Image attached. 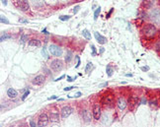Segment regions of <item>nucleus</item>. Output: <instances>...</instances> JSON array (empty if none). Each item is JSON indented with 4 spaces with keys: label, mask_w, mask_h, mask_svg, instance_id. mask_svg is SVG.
I'll return each instance as SVG.
<instances>
[{
    "label": "nucleus",
    "mask_w": 160,
    "mask_h": 127,
    "mask_svg": "<svg viewBox=\"0 0 160 127\" xmlns=\"http://www.w3.org/2000/svg\"><path fill=\"white\" fill-rule=\"evenodd\" d=\"M141 32L144 35H146V37H153V35H155L156 33H157V29L156 27L154 26L152 24H146L145 26H144L141 30Z\"/></svg>",
    "instance_id": "f257e3e1"
},
{
    "label": "nucleus",
    "mask_w": 160,
    "mask_h": 127,
    "mask_svg": "<svg viewBox=\"0 0 160 127\" xmlns=\"http://www.w3.org/2000/svg\"><path fill=\"white\" fill-rule=\"evenodd\" d=\"M49 51L50 54H53V56H61L62 55V49H61L58 45L55 44H50L49 46Z\"/></svg>",
    "instance_id": "f03ea898"
},
{
    "label": "nucleus",
    "mask_w": 160,
    "mask_h": 127,
    "mask_svg": "<svg viewBox=\"0 0 160 127\" xmlns=\"http://www.w3.org/2000/svg\"><path fill=\"white\" fill-rule=\"evenodd\" d=\"M15 4H16V6L23 12H27L30 9V5L28 3V0H17Z\"/></svg>",
    "instance_id": "7ed1b4c3"
},
{
    "label": "nucleus",
    "mask_w": 160,
    "mask_h": 127,
    "mask_svg": "<svg viewBox=\"0 0 160 127\" xmlns=\"http://www.w3.org/2000/svg\"><path fill=\"white\" fill-rule=\"evenodd\" d=\"M102 103L107 108H112L114 105V103H115V99H114V96L113 95H107L105 96L104 98L102 100Z\"/></svg>",
    "instance_id": "20e7f679"
},
{
    "label": "nucleus",
    "mask_w": 160,
    "mask_h": 127,
    "mask_svg": "<svg viewBox=\"0 0 160 127\" xmlns=\"http://www.w3.org/2000/svg\"><path fill=\"white\" fill-rule=\"evenodd\" d=\"M63 67L62 61L59 59H53V61L50 62V68L53 71H60Z\"/></svg>",
    "instance_id": "39448f33"
},
{
    "label": "nucleus",
    "mask_w": 160,
    "mask_h": 127,
    "mask_svg": "<svg viewBox=\"0 0 160 127\" xmlns=\"http://www.w3.org/2000/svg\"><path fill=\"white\" fill-rule=\"evenodd\" d=\"M49 121V117L48 116V114H46V113H42V114L39 116V119H38V126L43 127V126L48 125Z\"/></svg>",
    "instance_id": "423d86ee"
},
{
    "label": "nucleus",
    "mask_w": 160,
    "mask_h": 127,
    "mask_svg": "<svg viewBox=\"0 0 160 127\" xmlns=\"http://www.w3.org/2000/svg\"><path fill=\"white\" fill-rule=\"evenodd\" d=\"M72 112H73V108H70V106H68V105L63 106V108H61V110H60L61 118H67Z\"/></svg>",
    "instance_id": "0eeeda50"
},
{
    "label": "nucleus",
    "mask_w": 160,
    "mask_h": 127,
    "mask_svg": "<svg viewBox=\"0 0 160 127\" xmlns=\"http://www.w3.org/2000/svg\"><path fill=\"white\" fill-rule=\"evenodd\" d=\"M92 113H93V117H94L96 120L100 119V117H101V108H100L99 104H95L94 105H93V111H92Z\"/></svg>",
    "instance_id": "6e6552de"
},
{
    "label": "nucleus",
    "mask_w": 160,
    "mask_h": 127,
    "mask_svg": "<svg viewBox=\"0 0 160 127\" xmlns=\"http://www.w3.org/2000/svg\"><path fill=\"white\" fill-rule=\"evenodd\" d=\"M45 80V78L44 75H38V76H36V77L33 79L32 83L34 85H36V86H41V85L44 84Z\"/></svg>",
    "instance_id": "1a4fd4ad"
},
{
    "label": "nucleus",
    "mask_w": 160,
    "mask_h": 127,
    "mask_svg": "<svg viewBox=\"0 0 160 127\" xmlns=\"http://www.w3.org/2000/svg\"><path fill=\"white\" fill-rule=\"evenodd\" d=\"M92 115H93V113H91L90 111L87 109L82 111V118L84 119L85 122H90L92 120Z\"/></svg>",
    "instance_id": "9d476101"
},
{
    "label": "nucleus",
    "mask_w": 160,
    "mask_h": 127,
    "mask_svg": "<svg viewBox=\"0 0 160 127\" xmlns=\"http://www.w3.org/2000/svg\"><path fill=\"white\" fill-rule=\"evenodd\" d=\"M94 37H95L96 40H97V42H99L100 44H105V43L107 42V38H106L105 37H103V35H102L100 33L95 32V33H94Z\"/></svg>",
    "instance_id": "9b49d317"
},
{
    "label": "nucleus",
    "mask_w": 160,
    "mask_h": 127,
    "mask_svg": "<svg viewBox=\"0 0 160 127\" xmlns=\"http://www.w3.org/2000/svg\"><path fill=\"white\" fill-rule=\"evenodd\" d=\"M117 105H118V108H120L121 110H123V109H126L127 105V103L125 99L120 98V99L118 100V101H117Z\"/></svg>",
    "instance_id": "f8f14e48"
},
{
    "label": "nucleus",
    "mask_w": 160,
    "mask_h": 127,
    "mask_svg": "<svg viewBox=\"0 0 160 127\" xmlns=\"http://www.w3.org/2000/svg\"><path fill=\"white\" fill-rule=\"evenodd\" d=\"M137 103H138V99L136 98V96H130V98H128V104H130V108H135V106L137 104Z\"/></svg>",
    "instance_id": "ddd939ff"
},
{
    "label": "nucleus",
    "mask_w": 160,
    "mask_h": 127,
    "mask_svg": "<svg viewBox=\"0 0 160 127\" xmlns=\"http://www.w3.org/2000/svg\"><path fill=\"white\" fill-rule=\"evenodd\" d=\"M49 119H50V121H53V122H57L59 120V116H58L57 111H55V110L51 111L50 115H49Z\"/></svg>",
    "instance_id": "4468645a"
},
{
    "label": "nucleus",
    "mask_w": 160,
    "mask_h": 127,
    "mask_svg": "<svg viewBox=\"0 0 160 127\" xmlns=\"http://www.w3.org/2000/svg\"><path fill=\"white\" fill-rule=\"evenodd\" d=\"M7 96H8V98H10V99H15L17 96V92L13 88H9L7 90Z\"/></svg>",
    "instance_id": "2eb2a0df"
},
{
    "label": "nucleus",
    "mask_w": 160,
    "mask_h": 127,
    "mask_svg": "<svg viewBox=\"0 0 160 127\" xmlns=\"http://www.w3.org/2000/svg\"><path fill=\"white\" fill-rule=\"evenodd\" d=\"M29 45H30V46H35V47H37V46H40V45H41V42H40L39 39L33 38V39L29 40Z\"/></svg>",
    "instance_id": "dca6fc26"
},
{
    "label": "nucleus",
    "mask_w": 160,
    "mask_h": 127,
    "mask_svg": "<svg viewBox=\"0 0 160 127\" xmlns=\"http://www.w3.org/2000/svg\"><path fill=\"white\" fill-rule=\"evenodd\" d=\"M149 16H150L152 19L153 18H158L160 16V10L159 9H153L150 12V14H149Z\"/></svg>",
    "instance_id": "f3484780"
},
{
    "label": "nucleus",
    "mask_w": 160,
    "mask_h": 127,
    "mask_svg": "<svg viewBox=\"0 0 160 127\" xmlns=\"http://www.w3.org/2000/svg\"><path fill=\"white\" fill-rule=\"evenodd\" d=\"M82 35H83L86 39H88V40L91 39V34H90V32L87 29H84L83 31H82Z\"/></svg>",
    "instance_id": "a211bd4d"
},
{
    "label": "nucleus",
    "mask_w": 160,
    "mask_h": 127,
    "mask_svg": "<svg viewBox=\"0 0 160 127\" xmlns=\"http://www.w3.org/2000/svg\"><path fill=\"white\" fill-rule=\"evenodd\" d=\"M153 3H154V0H144L143 1V5L146 8H151Z\"/></svg>",
    "instance_id": "6ab92c4d"
},
{
    "label": "nucleus",
    "mask_w": 160,
    "mask_h": 127,
    "mask_svg": "<svg viewBox=\"0 0 160 127\" xmlns=\"http://www.w3.org/2000/svg\"><path fill=\"white\" fill-rule=\"evenodd\" d=\"M106 72H107V75L109 76V77H111V76L113 75V72H114V69H113V68L111 67V65H109V64L107 65V67H106Z\"/></svg>",
    "instance_id": "aec40b11"
},
{
    "label": "nucleus",
    "mask_w": 160,
    "mask_h": 127,
    "mask_svg": "<svg viewBox=\"0 0 160 127\" xmlns=\"http://www.w3.org/2000/svg\"><path fill=\"white\" fill-rule=\"evenodd\" d=\"M12 37L10 35H8V34H6V33H3V35H1V38H0V42H4V40H6V39H9V38H11Z\"/></svg>",
    "instance_id": "412c9836"
},
{
    "label": "nucleus",
    "mask_w": 160,
    "mask_h": 127,
    "mask_svg": "<svg viewBox=\"0 0 160 127\" xmlns=\"http://www.w3.org/2000/svg\"><path fill=\"white\" fill-rule=\"evenodd\" d=\"M92 68H93V64H92V62H88L86 64V67H85V72L86 73H89L90 71L92 70Z\"/></svg>",
    "instance_id": "4be33fe9"
},
{
    "label": "nucleus",
    "mask_w": 160,
    "mask_h": 127,
    "mask_svg": "<svg viewBox=\"0 0 160 127\" xmlns=\"http://www.w3.org/2000/svg\"><path fill=\"white\" fill-rule=\"evenodd\" d=\"M100 12H101V7L99 6L95 10V12H94V20L98 19V17H99V15H100Z\"/></svg>",
    "instance_id": "5701e85b"
},
{
    "label": "nucleus",
    "mask_w": 160,
    "mask_h": 127,
    "mask_svg": "<svg viewBox=\"0 0 160 127\" xmlns=\"http://www.w3.org/2000/svg\"><path fill=\"white\" fill-rule=\"evenodd\" d=\"M72 59V52L71 51H67V53H66V56H65V61L66 62H70V60Z\"/></svg>",
    "instance_id": "b1692460"
},
{
    "label": "nucleus",
    "mask_w": 160,
    "mask_h": 127,
    "mask_svg": "<svg viewBox=\"0 0 160 127\" xmlns=\"http://www.w3.org/2000/svg\"><path fill=\"white\" fill-rule=\"evenodd\" d=\"M70 18H71V16H69V15H63V16L59 17V20L60 21H62V22H64V21H68Z\"/></svg>",
    "instance_id": "393cba45"
},
{
    "label": "nucleus",
    "mask_w": 160,
    "mask_h": 127,
    "mask_svg": "<svg viewBox=\"0 0 160 127\" xmlns=\"http://www.w3.org/2000/svg\"><path fill=\"white\" fill-rule=\"evenodd\" d=\"M41 52H42V55L45 58V59H48L49 58V55H48V52H46V48L44 46L43 48H42V50H41Z\"/></svg>",
    "instance_id": "a878e982"
},
{
    "label": "nucleus",
    "mask_w": 160,
    "mask_h": 127,
    "mask_svg": "<svg viewBox=\"0 0 160 127\" xmlns=\"http://www.w3.org/2000/svg\"><path fill=\"white\" fill-rule=\"evenodd\" d=\"M0 21H1V23L2 24H6V25H8L9 24V21H8V19L5 17V16H3V15H1V17H0Z\"/></svg>",
    "instance_id": "bb28decb"
},
{
    "label": "nucleus",
    "mask_w": 160,
    "mask_h": 127,
    "mask_svg": "<svg viewBox=\"0 0 160 127\" xmlns=\"http://www.w3.org/2000/svg\"><path fill=\"white\" fill-rule=\"evenodd\" d=\"M27 39H28L27 35H22L21 38H20V40H21V43H24V42H27Z\"/></svg>",
    "instance_id": "cd10ccee"
},
{
    "label": "nucleus",
    "mask_w": 160,
    "mask_h": 127,
    "mask_svg": "<svg viewBox=\"0 0 160 127\" xmlns=\"http://www.w3.org/2000/svg\"><path fill=\"white\" fill-rule=\"evenodd\" d=\"M29 94H30V90H27V91L25 92V94L23 95V96H22V100H26V98L28 96V95H29Z\"/></svg>",
    "instance_id": "c85d7f7f"
},
{
    "label": "nucleus",
    "mask_w": 160,
    "mask_h": 127,
    "mask_svg": "<svg viewBox=\"0 0 160 127\" xmlns=\"http://www.w3.org/2000/svg\"><path fill=\"white\" fill-rule=\"evenodd\" d=\"M79 9H80V6L79 5H76V6L73 8V10H72V12H73V14H76L77 12L79 11Z\"/></svg>",
    "instance_id": "c756f323"
},
{
    "label": "nucleus",
    "mask_w": 160,
    "mask_h": 127,
    "mask_svg": "<svg viewBox=\"0 0 160 127\" xmlns=\"http://www.w3.org/2000/svg\"><path fill=\"white\" fill-rule=\"evenodd\" d=\"M82 94H81V92H77L74 96H68V98H79V96H81Z\"/></svg>",
    "instance_id": "7c9ffc66"
},
{
    "label": "nucleus",
    "mask_w": 160,
    "mask_h": 127,
    "mask_svg": "<svg viewBox=\"0 0 160 127\" xmlns=\"http://www.w3.org/2000/svg\"><path fill=\"white\" fill-rule=\"evenodd\" d=\"M91 48H92V56H94V55H96V47L92 44V45H91Z\"/></svg>",
    "instance_id": "2f4dec72"
},
{
    "label": "nucleus",
    "mask_w": 160,
    "mask_h": 127,
    "mask_svg": "<svg viewBox=\"0 0 160 127\" xmlns=\"http://www.w3.org/2000/svg\"><path fill=\"white\" fill-rule=\"evenodd\" d=\"M113 11H114V8H112L111 10H110V11L109 12H108V14H107V16H106V18H109L110 16H111V14H112V12Z\"/></svg>",
    "instance_id": "473e14b6"
},
{
    "label": "nucleus",
    "mask_w": 160,
    "mask_h": 127,
    "mask_svg": "<svg viewBox=\"0 0 160 127\" xmlns=\"http://www.w3.org/2000/svg\"><path fill=\"white\" fill-rule=\"evenodd\" d=\"M65 77V75H61L60 77H58V78H56L55 80H54V82H57V81H59V80H61V79H63Z\"/></svg>",
    "instance_id": "72a5a7b5"
},
{
    "label": "nucleus",
    "mask_w": 160,
    "mask_h": 127,
    "mask_svg": "<svg viewBox=\"0 0 160 127\" xmlns=\"http://www.w3.org/2000/svg\"><path fill=\"white\" fill-rule=\"evenodd\" d=\"M30 125H31V126H32V127H36V126H37L38 124H37V123H36V122H35V121H33V120H32V121H31V122H30Z\"/></svg>",
    "instance_id": "f704fd0d"
},
{
    "label": "nucleus",
    "mask_w": 160,
    "mask_h": 127,
    "mask_svg": "<svg viewBox=\"0 0 160 127\" xmlns=\"http://www.w3.org/2000/svg\"><path fill=\"white\" fill-rule=\"evenodd\" d=\"M141 70L142 71H148L149 67H148V66H143V67H141Z\"/></svg>",
    "instance_id": "c9c22d12"
},
{
    "label": "nucleus",
    "mask_w": 160,
    "mask_h": 127,
    "mask_svg": "<svg viewBox=\"0 0 160 127\" xmlns=\"http://www.w3.org/2000/svg\"><path fill=\"white\" fill-rule=\"evenodd\" d=\"M73 88H75V87H73V86H72V87H66V88H64L63 90H64L65 92H66V91H70V90H72Z\"/></svg>",
    "instance_id": "e433bc0d"
},
{
    "label": "nucleus",
    "mask_w": 160,
    "mask_h": 127,
    "mask_svg": "<svg viewBox=\"0 0 160 127\" xmlns=\"http://www.w3.org/2000/svg\"><path fill=\"white\" fill-rule=\"evenodd\" d=\"M55 99H57V96H49L48 100H55Z\"/></svg>",
    "instance_id": "4c0bfd02"
},
{
    "label": "nucleus",
    "mask_w": 160,
    "mask_h": 127,
    "mask_svg": "<svg viewBox=\"0 0 160 127\" xmlns=\"http://www.w3.org/2000/svg\"><path fill=\"white\" fill-rule=\"evenodd\" d=\"M75 80V78H71V77H69V76H67V81L68 82H72V81H74Z\"/></svg>",
    "instance_id": "58836bf2"
},
{
    "label": "nucleus",
    "mask_w": 160,
    "mask_h": 127,
    "mask_svg": "<svg viewBox=\"0 0 160 127\" xmlns=\"http://www.w3.org/2000/svg\"><path fill=\"white\" fill-rule=\"evenodd\" d=\"M79 65H80V58H79V57H77V64H76V68H77V67H79Z\"/></svg>",
    "instance_id": "ea45409f"
},
{
    "label": "nucleus",
    "mask_w": 160,
    "mask_h": 127,
    "mask_svg": "<svg viewBox=\"0 0 160 127\" xmlns=\"http://www.w3.org/2000/svg\"><path fill=\"white\" fill-rule=\"evenodd\" d=\"M135 23H136V26H139L138 24H142V23H143V21H142V20H138V21L136 20V21H135Z\"/></svg>",
    "instance_id": "a19ab883"
},
{
    "label": "nucleus",
    "mask_w": 160,
    "mask_h": 127,
    "mask_svg": "<svg viewBox=\"0 0 160 127\" xmlns=\"http://www.w3.org/2000/svg\"><path fill=\"white\" fill-rule=\"evenodd\" d=\"M156 49L158 50V51H160V42H158L157 44H156Z\"/></svg>",
    "instance_id": "79ce46f5"
},
{
    "label": "nucleus",
    "mask_w": 160,
    "mask_h": 127,
    "mask_svg": "<svg viewBox=\"0 0 160 127\" xmlns=\"http://www.w3.org/2000/svg\"><path fill=\"white\" fill-rule=\"evenodd\" d=\"M19 22H21V23H28V21H27V20H25V19H20Z\"/></svg>",
    "instance_id": "37998d69"
},
{
    "label": "nucleus",
    "mask_w": 160,
    "mask_h": 127,
    "mask_svg": "<svg viewBox=\"0 0 160 127\" xmlns=\"http://www.w3.org/2000/svg\"><path fill=\"white\" fill-rule=\"evenodd\" d=\"M1 2H2V4L4 5V6H6L7 5V0H1Z\"/></svg>",
    "instance_id": "c03bdc74"
},
{
    "label": "nucleus",
    "mask_w": 160,
    "mask_h": 127,
    "mask_svg": "<svg viewBox=\"0 0 160 127\" xmlns=\"http://www.w3.org/2000/svg\"><path fill=\"white\" fill-rule=\"evenodd\" d=\"M42 33H44L45 35H49V32H48V31H46V29H44V30H43V31H42Z\"/></svg>",
    "instance_id": "a18cd8bd"
},
{
    "label": "nucleus",
    "mask_w": 160,
    "mask_h": 127,
    "mask_svg": "<svg viewBox=\"0 0 160 127\" xmlns=\"http://www.w3.org/2000/svg\"><path fill=\"white\" fill-rule=\"evenodd\" d=\"M104 50H105L104 47H100V54H102L103 52H104Z\"/></svg>",
    "instance_id": "49530a36"
}]
</instances>
